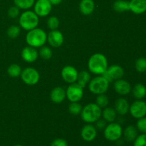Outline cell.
<instances>
[{
	"label": "cell",
	"instance_id": "obj_1",
	"mask_svg": "<svg viewBox=\"0 0 146 146\" xmlns=\"http://www.w3.org/2000/svg\"><path fill=\"white\" fill-rule=\"evenodd\" d=\"M108 67L107 58L101 53L93 54L88 60V70L90 72L96 75H102Z\"/></svg>",
	"mask_w": 146,
	"mask_h": 146
},
{
	"label": "cell",
	"instance_id": "obj_2",
	"mask_svg": "<svg viewBox=\"0 0 146 146\" xmlns=\"http://www.w3.org/2000/svg\"><path fill=\"white\" fill-rule=\"evenodd\" d=\"M26 41L30 46L40 48L44 46L47 41V34L44 30L36 27L28 31L26 36Z\"/></svg>",
	"mask_w": 146,
	"mask_h": 146
},
{
	"label": "cell",
	"instance_id": "obj_3",
	"mask_svg": "<svg viewBox=\"0 0 146 146\" xmlns=\"http://www.w3.org/2000/svg\"><path fill=\"white\" fill-rule=\"evenodd\" d=\"M80 115L84 122L87 123H94L101 118L102 115V110L96 104V103H91L87 104L83 108Z\"/></svg>",
	"mask_w": 146,
	"mask_h": 146
},
{
	"label": "cell",
	"instance_id": "obj_4",
	"mask_svg": "<svg viewBox=\"0 0 146 146\" xmlns=\"http://www.w3.org/2000/svg\"><path fill=\"white\" fill-rule=\"evenodd\" d=\"M19 23L23 29L30 31L38 27L39 19L34 11L27 10L20 15Z\"/></svg>",
	"mask_w": 146,
	"mask_h": 146
},
{
	"label": "cell",
	"instance_id": "obj_5",
	"mask_svg": "<svg viewBox=\"0 0 146 146\" xmlns=\"http://www.w3.org/2000/svg\"><path fill=\"white\" fill-rule=\"evenodd\" d=\"M108 87H109V82L102 75H99L98 76L92 78L88 83L89 91L92 94L96 95L105 94L108 91Z\"/></svg>",
	"mask_w": 146,
	"mask_h": 146
},
{
	"label": "cell",
	"instance_id": "obj_6",
	"mask_svg": "<svg viewBox=\"0 0 146 146\" xmlns=\"http://www.w3.org/2000/svg\"><path fill=\"white\" fill-rule=\"evenodd\" d=\"M104 137L109 141H117L123 135V128L117 123H110L104 128Z\"/></svg>",
	"mask_w": 146,
	"mask_h": 146
},
{
	"label": "cell",
	"instance_id": "obj_7",
	"mask_svg": "<svg viewBox=\"0 0 146 146\" xmlns=\"http://www.w3.org/2000/svg\"><path fill=\"white\" fill-rule=\"evenodd\" d=\"M21 80L29 86L36 85L39 81L40 75L36 69L31 67L24 68L21 73Z\"/></svg>",
	"mask_w": 146,
	"mask_h": 146
},
{
	"label": "cell",
	"instance_id": "obj_8",
	"mask_svg": "<svg viewBox=\"0 0 146 146\" xmlns=\"http://www.w3.org/2000/svg\"><path fill=\"white\" fill-rule=\"evenodd\" d=\"M66 95L70 102H78L84 96V88L77 83L71 84L66 91Z\"/></svg>",
	"mask_w": 146,
	"mask_h": 146
},
{
	"label": "cell",
	"instance_id": "obj_9",
	"mask_svg": "<svg viewBox=\"0 0 146 146\" xmlns=\"http://www.w3.org/2000/svg\"><path fill=\"white\" fill-rule=\"evenodd\" d=\"M102 76L105 77L109 83L112 82L113 81H116L123 78L124 76V70L121 66L115 64L108 67Z\"/></svg>",
	"mask_w": 146,
	"mask_h": 146
},
{
	"label": "cell",
	"instance_id": "obj_10",
	"mask_svg": "<svg viewBox=\"0 0 146 146\" xmlns=\"http://www.w3.org/2000/svg\"><path fill=\"white\" fill-rule=\"evenodd\" d=\"M131 115L136 119L145 117L146 115V103L142 100L134 101L129 108Z\"/></svg>",
	"mask_w": 146,
	"mask_h": 146
},
{
	"label": "cell",
	"instance_id": "obj_11",
	"mask_svg": "<svg viewBox=\"0 0 146 146\" xmlns=\"http://www.w3.org/2000/svg\"><path fill=\"white\" fill-rule=\"evenodd\" d=\"M34 5V12L38 17L48 16L52 9V5L48 0H36Z\"/></svg>",
	"mask_w": 146,
	"mask_h": 146
},
{
	"label": "cell",
	"instance_id": "obj_12",
	"mask_svg": "<svg viewBox=\"0 0 146 146\" xmlns=\"http://www.w3.org/2000/svg\"><path fill=\"white\" fill-rule=\"evenodd\" d=\"M78 72L75 67L72 66H66L61 70V76L62 78L68 84L76 83L77 81Z\"/></svg>",
	"mask_w": 146,
	"mask_h": 146
},
{
	"label": "cell",
	"instance_id": "obj_13",
	"mask_svg": "<svg viewBox=\"0 0 146 146\" xmlns=\"http://www.w3.org/2000/svg\"><path fill=\"white\" fill-rule=\"evenodd\" d=\"M64 35L58 29L51 30L47 34V41L52 47L57 48V47L61 46L64 43Z\"/></svg>",
	"mask_w": 146,
	"mask_h": 146
},
{
	"label": "cell",
	"instance_id": "obj_14",
	"mask_svg": "<svg viewBox=\"0 0 146 146\" xmlns=\"http://www.w3.org/2000/svg\"><path fill=\"white\" fill-rule=\"evenodd\" d=\"M81 136L82 139L86 142L94 141L97 136V129L96 126L91 123L84 125L81 129Z\"/></svg>",
	"mask_w": 146,
	"mask_h": 146
},
{
	"label": "cell",
	"instance_id": "obj_15",
	"mask_svg": "<svg viewBox=\"0 0 146 146\" xmlns=\"http://www.w3.org/2000/svg\"><path fill=\"white\" fill-rule=\"evenodd\" d=\"M21 57L26 62L33 63L38 58V52L36 48L28 46L24 47L21 51Z\"/></svg>",
	"mask_w": 146,
	"mask_h": 146
},
{
	"label": "cell",
	"instance_id": "obj_16",
	"mask_svg": "<svg viewBox=\"0 0 146 146\" xmlns=\"http://www.w3.org/2000/svg\"><path fill=\"white\" fill-rule=\"evenodd\" d=\"M114 89L117 94L122 96L128 95L131 91V86L129 82H128L125 80L118 79L116 80L114 83Z\"/></svg>",
	"mask_w": 146,
	"mask_h": 146
},
{
	"label": "cell",
	"instance_id": "obj_17",
	"mask_svg": "<svg viewBox=\"0 0 146 146\" xmlns=\"http://www.w3.org/2000/svg\"><path fill=\"white\" fill-rule=\"evenodd\" d=\"M66 97V91L64 88L60 86L53 88L50 94V98L54 104H61Z\"/></svg>",
	"mask_w": 146,
	"mask_h": 146
},
{
	"label": "cell",
	"instance_id": "obj_18",
	"mask_svg": "<svg viewBox=\"0 0 146 146\" xmlns=\"http://www.w3.org/2000/svg\"><path fill=\"white\" fill-rule=\"evenodd\" d=\"M130 11L135 14H143L146 11V0H131Z\"/></svg>",
	"mask_w": 146,
	"mask_h": 146
},
{
	"label": "cell",
	"instance_id": "obj_19",
	"mask_svg": "<svg viewBox=\"0 0 146 146\" xmlns=\"http://www.w3.org/2000/svg\"><path fill=\"white\" fill-rule=\"evenodd\" d=\"M130 105L128 101L124 98H119L116 100L115 103V108L117 113L119 115H124L129 111Z\"/></svg>",
	"mask_w": 146,
	"mask_h": 146
},
{
	"label": "cell",
	"instance_id": "obj_20",
	"mask_svg": "<svg viewBox=\"0 0 146 146\" xmlns=\"http://www.w3.org/2000/svg\"><path fill=\"white\" fill-rule=\"evenodd\" d=\"M79 9L84 15L88 16L91 14L95 9L94 0H81L79 4Z\"/></svg>",
	"mask_w": 146,
	"mask_h": 146
},
{
	"label": "cell",
	"instance_id": "obj_21",
	"mask_svg": "<svg viewBox=\"0 0 146 146\" xmlns=\"http://www.w3.org/2000/svg\"><path fill=\"white\" fill-rule=\"evenodd\" d=\"M138 129L133 125H128L123 132L124 138L128 142H133L138 136Z\"/></svg>",
	"mask_w": 146,
	"mask_h": 146
},
{
	"label": "cell",
	"instance_id": "obj_22",
	"mask_svg": "<svg viewBox=\"0 0 146 146\" xmlns=\"http://www.w3.org/2000/svg\"><path fill=\"white\" fill-rule=\"evenodd\" d=\"M133 95L138 100H141L146 96V87L143 84H137L131 90Z\"/></svg>",
	"mask_w": 146,
	"mask_h": 146
},
{
	"label": "cell",
	"instance_id": "obj_23",
	"mask_svg": "<svg viewBox=\"0 0 146 146\" xmlns=\"http://www.w3.org/2000/svg\"><path fill=\"white\" fill-rule=\"evenodd\" d=\"M113 8L116 12L118 13L130 11L129 1L125 0H116L113 4Z\"/></svg>",
	"mask_w": 146,
	"mask_h": 146
},
{
	"label": "cell",
	"instance_id": "obj_24",
	"mask_svg": "<svg viewBox=\"0 0 146 146\" xmlns=\"http://www.w3.org/2000/svg\"><path fill=\"white\" fill-rule=\"evenodd\" d=\"M102 116L106 122H114L117 116V113L114 108L111 107H106L102 111Z\"/></svg>",
	"mask_w": 146,
	"mask_h": 146
},
{
	"label": "cell",
	"instance_id": "obj_25",
	"mask_svg": "<svg viewBox=\"0 0 146 146\" xmlns=\"http://www.w3.org/2000/svg\"><path fill=\"white\" fill-rule=\"evenodd\" d=\"M91 81V74L87 71H81L78 73L77 77V84L84 88Z\"/></svg>",
	"mask_w": 146,
	"mask_h": 146
},
{
	"label": "cell",
	"instance_id": "obj_26",
	"mask_svg": "<svg viewBox=\"0 0 146 146\" xmlns=\"http://www.w3.org/2000/svg\"><path fill=\"white\" fill-rule=\"evenodd\" d=\"M35 0H14V5L21 9H29L34 6Z\"/></svg>",
	"mask_w": 146,
	"mask_h": 146
},
{
	"label": "cell",
	"instance_id": "obj_27",
	"mask_svg": "<svg viewBox=\"0 0 146 146\" xmlns=\"http://www.w3.org/2000/svg\"><path fill=\"white\" fill-rule=\"evenodd\" d=\"M21 68L19 65L17 64H11L7 68V74L9 76L12 77V78H16L21 75Z\"/></svg>",
	"mask_w": 146,
	"mask_h": 146
},
{
	"label": "cell",
	"instance_id": "obj_28",
	"mask_svg": "<svg viewBox=\"0 0 146 146\" xmlns=\"http://www.w3.org/2000/svg\"><path fill=\"white\" fill-rule=\"evenodd\" d=\"M108 103H109V100H108V96L105 94H98L97 96L96 100V104L101 109L105 108L106 107L108 106Z\"/></svg>",
	"mask_w": 146,
	"mask_h": 146
},
{
	"label": "cell",
	"instance_id": "obj_29",
	"mask_svg": "<svg viewBox=\"0 0 146 146\" xmlns=\"http://www.w3.org/2000/svg\"><path fill=\"white\" fill-rule=\"evenodd\" d=\"M83 107L78 102H71L68 106V111L71 115H78L81 114Z\"/></svg>",
	"mask_w": 146,
	"mask_h": 146
},
{
	"label": "cell",
	"instance_id": "obj_30",
	"mask_svg": "<svg viewBox=\"0 0 146 146\" xmlns=\"http://www.w3.org/2000/svg\"><path fill=\"white\" fill-rule=\"evenodd\" d=\"M52 51H51V49L49 47L46 46H43L40 47L39 51H38V55L40 56V57L44 58V59H50L51 56H52Z\"/></svg>",
	"mask_w": 146,
	"mask_h": 146
},
{
	"label": "cell",
	"instance_id": "obj_31",
	"mask_svg": "<svg viewBox=\"0 0 146 146\" xmlns=\"http://www.w3.org/2000/svg\"><path fill=\"white\" fill-rule=\"evenodd\" d=\"M20 27L17 25H11L8 28L7 31V34L10 38H16L19 36L20 34Z\"/></svg>",
	"mask_w": 146,
	"mask_h": 146
},
{
	"label": "cell",
	"instance_id": "obj_32",
	"mask_svg": "<svg viewBox=\"0 0 146 146\" xmlns=\"http://www.w3.org/2000/svg\"><path fill=\"white\" fill-rule=\"evenodd\" d=\"M135 68L138 73H144L146 71V58L143 57L138 58L135 61Z\"/></svg>",
	"mask_w": 146,
	"mask_h": 146
},
{
	"label": "cell",
	"instance_id": "obj_33",
	"mask_svg": "<svg viewBox=\"0 0 146 146\" xmlns=\"http://www.w3.org/2000/svg\"><path fill=\"white\" fill-rule=\"evenodd\" d=\"M59 20L56 17H50L47 20V27L49 29L55 30L57 29L59 27Z\"/></svg>",
	"mask_w": 146,
	"mask_h": 146
},
{
	"label": "cell",
	"instance_id": "obj_34",
	"mask_svg": "<svg viewBox=\"0 0 146 146\" xmlns=\"http://www.w3.org/2000/svg\"><path fill=\"white\" fill-rule=\"evenodd\" d=\"M138 120L136 123L137 129L142 133L146 134V117H143Z\"/></svg>",
	"mask_w": 146,
	"mask_h": 146
},
{
	"label": "cell",
	"instance_id": "obj_35",
	"mask_svg": "<svg viewBox=\"0 0 146 146\" xmlns=\"http://www.w3.org/2000/svg\"><path fill=\"white\" fill-rule=\"evenodd\" d=\"M133 142V146H146V134L142 133L138 135Z\"/></svg>",
	"mask_w": 146,
	"mask_h": 146
},
{
	"label": "cell",
	"instance_id": "obj_36",
	"mask_svg": "<svg viewBox=\"0 0 146 146\" xmlns=\"http://www.w3.org/2000/svg\"><path fill=\"white\" fill-rule=\"evenodd\" d=\"M20 9L19 7H17V6H12V7H10L8 10V16L10 18L15 19L17 17L19 16L20 14Z\"/></svg>",
	"mask_w": 146,
	"mask_h": 146
},
{
	"label": "cell",
	"instance_id": "obj_37",
	"mask_svg": "<svg viewBox=\"0 0 146 146\" xmlns=\"http://www.w3.org/2000/svg\"><path fill=\"white\" fill-rule=\"evenodd\" d=\"M50 146H68V143L63 138H56L51 142Z\"/></svg>",
	"mask_w": 146,
	"mask_h": 146
},
{
	"label": "cell",
	"instance_id": "obj_38",
	"mask_svg": "<svg viewBox=\"0 0 146 146\" xmlns=\"http://www.w3.org/2000/svg\"><path fill=\"white\" fill-rule=\"evenodd\" d=\"M96 128L99 130H103L106 128V121H105L104 119H99L96 121Z\"/></svg>",
	"mask_w": 146,
	"mask_h": 146
},
{
	"label": "cell",
	"instance_id": "obj_39",
	"mask_svg": "<svg viewBox=\"0 0 146 146\" xmlns=\"http://www.w3.org/2000/svg\"><path fill=\"white\" fill-rule=\"evenodd\" d=\"M50 1V3L51 4V5H58V4H61L63 1V0H48Z\"/></svg>",
	"mask_w": 146,
	"mask_h": 146
},
{
	"label": "cell",
	"instance_id": "obj_40",
	"mask_svg": "<svg viewBox=\"0 0 146 146\" xmlns=\"http://www.w3.org/2000/svg\"><path fill=\"white\" fill-rule=\"evenodd\" d=\"M14 146H24V145H14Z\"/></svg>",
	"mask_w": 146,
	"mask_h": 146
}]
</instances>
